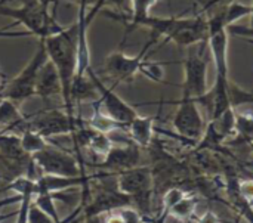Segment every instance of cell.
Masks as SVG:
<instances>
[{
	"mask_svg": "<svg viewBox=\"0 0 253 223\" xmlns=\"http://www.w3.org/2000/svg\"><path fill=\"white\" fill-rule=\"evenodd\" d=\"M27 117L21 112L19 107L10 99L0 98V126L4 127H27Z\"/></svg>",
	"mask_w": 253,
	"mask_h": 223,
	"instance_id": "d6986e66",
	"label": "cell"
},
{
	"mask_svg": "<svg viewBox=\"0 0 253 223\" xmlns=\"http://www.w3.org/2000/svg\"><path fill=\"white\" fill-rule=\"evenodd\" d=\"M71 223H79V221H77V219H74V221H73Z\"/></svg>",
	"mask_w": 253,
	"mask_h": 223,
	"instance_id": "60d3db41",
	"label": "cell"
},
{
	"mask_svg": "<svg viewBox=\"0 0 253 223\" xmlns=\"http://www.w3.org/2000/svg\"><path fill=\"white\" fill-rule=\"evenodd\" d=\"M252 147H253V142H252Z\"/></svg>",
	"mask_w": 253,
	"mask_h": 223,
	"instance_id": "b9f144b4",
	"label": "cell"
},
{
	"mask_svg": "<svg viewBox=\"0 0 253 223\" xmlns=\"http://www.w3.org/2000/svg\"><path fill=\"white\" fill-rule=\"evenodd\" d=\"M6 75L1 73V70H0V96H1V93H3V90H4V87H6Z\"/></svg>",
	"mask_w": 253,
	"mask_h": 223,
	"instance_id": "836d02e7",
	"label": "cell"
},
{
	"mask_svg": "<svg viewBox=\"0 0 253 223\" xmlns=\"http://www.w3.org/2000/svg\"><path fill=\"white\" fill-rule=\"evenodd\" d=\"M184 223H197V222H196V218H191V219H187Z\"/></svg>",
	"mask_w": 253,
	"mask_h": 223,
	"instance_id": "f35d334b",
	"label": "cell"
},
{
	"mask_svg": "<svg viewBox=\"0 0 253 223\" xmlns=\"http://www.w3.org/2000/svg\"><path fill=\"white\" fill-rule=\"evenodd\" d=\"M0 157L7 164L16 166V164H22L24 160L30 155L24 152L19 136L0 132Z\"/></svg>",
	"mask_w": 253,
	"mask_h": 223,
	"instance_id": "ac0fdd59",
	"label": "cell"
},
{
	"mask_svg": "<svg viewBox=\"0 0 253 223\" xmlns=\"http://www.w3.org/2000/svg\"><path fill=\"white\" fill-rule=\"evenodd\" d=\"M87 74L98 89V93H99L98 104H99L101 111L107 114L110 118H113L114 121L125 124L127 127V124L138 115L135 108L129 105L127 102H125L111 87L105 86L104 81H101V78L95 74L92 68L87 70Z\"/></svg>",
	"mask_w": 253,
	"mask_h": 223,
	"instance_id": "9c48e42d",
	"label": "cell"
},
{
	"mask_svg": "<svg viewBox=\"0 0 253 223\" xmlns=\"http://www.w3.org/2000/svg\"><path fill=\"white\" fill-rule=\"evenodd\" d=\"M132 207V200L122 194L117 186L114 188H102L86 206H83V218H98L104 216L110 212Z\"/></svg>",
	"mask_w": 253,
	"mask_h": 223,
	"instance_id": "4fadbf2b",
	"label": "cell"
},
{
	"mask_svg": "<svg viewBox=\"0 0 253 223\" xmlns=\"http://www.w3.org/2000/svg\"><path fill=\"white\" fill-rule=\"evenodd\" d=\"M139 27H147L156 37H165L181 47H190L208 41L209 24L203 13L191 18H159L148 16L141 21Z\"/></svg>",
	"mask_w": 253,
	"mask_h": 223,
	"instance_id": "7a4b0ae2",
	"label": "cell"
},
{
	"mask_svg": "<svg viewBox=\"0 0 253 223\" xmlns=\"http://www.w3.org/2000/svg\"><path fill=\"white\" fill-rule=\"evenodd\" d=\"M141 161V147L129 141L125 145H113L108 154L96 164V167L114 172H123L139 166Z\"/></svg>",
	"mask_w": 253,
	"mask_h": 223,
	"instance_id": "5bb4252c",
	"label": "cell"
},
{
	"mask_svg": "<svg viewBox=\"0 0 253 223\" xmlns=\"http://www.w3.org/2000/svg\"><path fill=\"white\" fill-rule=\"evenodd\" d=\"M31 160L42 175H56L67 178L83 176V170L79 167V161L74 155L61 151L55 147H47L40 152L31 155Z\"/></svg>",
	"mask_w": 253,
	"mask_h": 223,
	"instance_id": "ba28073f",
	"label": "cell"
},
{
	"mask_svg": "<svg viewBox=\"0 0 253 223\" xmlns=\"http://www.w3.org/2000/svg\"><path fill=\"white\" fill-rule=\"evenodd\" d=\"M144 221H145V223H156L153 218H144Z\"/></svg>",
	"mask_w": 253,
	"mask_h": 223,
	"instance_id": "74e56055",
	"label": "cell"
},
{
	"mask_svg": "<svg viewBox=\"0 0 253 223\" xmlns=\"http://www.w3.org/2000/svg\"><path fill=\"white\" fill-rule=\"evenodd\" d=\"M101 9L105 6V4H110V6H114L120 15H116L114 18L116 19H125L130 15V9H132V0H98L96 1Z\"/></svg>",
	"mask_w": 253,
	"mask_h": 223,
	"instance_id": "83f0119b",
	"label": "cell"
},
{
	"mask_svg": "<svg viewBox=\"0 0 253 223\" xmlns=\"http://www.w3.org/2000/svg\"><path fill=\"white\" fill-rule=\"evenodd\" d=\"M175 104L178 105V108L172 120L173 129L182 138L193 142L194 141L199 142L206 129V123L200 112L199 104L194 99H187V98H181Z\"/></svg>",
	"mask_w": 253,
	"mask_h": 223,
	"instance_id": "30bf717a",
	"label": "cell"
},
{
	"mask_svg": "<svg viewBox=\"0 0 253 223\" xmlns=\"http://www.w3.org/2000/svg\"><path fill=\"white\" fill-rule=\"evenodd\" d=\"M139 74H142L144 77H147L151 81L160 83L165 78L163 64L156 62V61H150L148 58H144V61L141 62V67H139Z\"/></svg>",
	"mask_w": 253,
	"mask_h": 223,
	"instance_id": "4316f807",
	"label": "cell"
},
{
	"mask_svg": "<svg viewBox=\"0 0 253 223\" xmlns=\"http://www.w3.org/2000/svg\"><path fill=\"white\" fill-rule=\"evenodd\" d=\"M117 189L127 195L132 200V204L136 206V210L142 218L150 216L151 194L154 189V176L153 169L148 166H136L117 173L116 179Z\"/></svg>",
	"mask_w": 253,
	"mask_h": 223,
	"instance_id": "277c9868",
	"label": "cell"
},
{
	"mask_svg": "<svg viewBox=\"0 0 253 223\" xmlns=\"http://www.w3.org/2000/svg\"><path fill=\"white\" fill-rule=\"evenodd\" d=\"M154 121L156 117H142L136 115L129 124L126 132L130 136V141L141 148H148L153 142L154 135Z\"/></svg>",
	"mask_w": 253,
	"mask_h": 223,
	"instance_id": "e0dca14e",
	"label": "cell"
},
{
	"mask_svg": "<svg viewBox=\"0 0 253 223\" xmlns=\"http://www.w3.org/2000/svg\"><path fill=\"white\" fill-rule=\"evenodd\" d=\"M30 31H9L6 28L0 30V38H21V37H30Z\"/></svg>",
	"mask_w": 253,
	"mask_h": 223,
	"instance_id": "f546056e",
	"label": "cell"
},
{
	"mask_svg": "<svg viewBox=\"0 0 253 223\" xmlns=\"http://www.w3.org/2000/svg\"><path fill=\"white\" fill-rule=\"evenodd\" d=\"M197 223H221V219L218 218V215L212 210L205 212L200 218H196Z\"/></svg>",
	"mask_w": 253,
	"mask_h": 223,
	"instance_id": "4dcf8cb0",
	"label": "cell"
},
{
	"mask_svg": "<svg viewBox=\"0 0 253 223\" xmlns=\"http://www.w3.org/2000/svg\"><path fill=\"white\" fill-rule=\"evenodd\" d=\"M221 1H224V0H211V1L206 4V9L211 7V6H215V4H218V3H221Z\"/></svg>",
	"mask_w": 253,
	"mask_h": 223,
	"instance_id": "e575fe53",
	"label": "cell"
},
{
	"mask_svg": "<svg viewBox=\"0 0 253 223\" xmlns=\"http://www.w3.org/2000/svg\"><path fill=\"white\" fill-rule=\"evenodd\" d=\"M16 213H18V210H16ZM16 213H0V223L6 222L10 218H16Z\"/></svg>",
	"mask_w": 253,
	"mask_h": 223,
	"instance_id": "d6a6232c",
	"label": "cell"
},
{
	"mask_svg": "<svg viewBox=\"0 0 253 223\" xmlns=\"http://www.w3.org/2000/svg\"><path fill=\"white\" fill-rule=\"evenodd\" d=\"M228 33L234 34V36H245V37H253V30L248 27H237V25H231L228 27Z\"/></svg>",
	"mask_w": 253,
	"mask_h": 223,
	"instance_id": "1f68e13d",
	"label": "cell"
},
{
	"mask_svg": "<svg viewBox=\"0 0 253 223\" xmlns=\"http://www.w3.org/2000/svg\"><path fill=\"white\" fill-rule=\"evenodd\" d=\"M0 16L12 18L22 24L31 36H37L40 40L47 38L62 30L55 18L47 12V6L39 0H27L19 7L0 6Z\"/></svg>",
	"mask_w": 253,
	"mask_h": 223,
	"instance_id": "3957f363",
	"label": "cell"
},
{
	"mask_svg": "<svg viewBox=\"0 0 253 223\" xmlns=\"http://www.w3.org/2000/svg\"><path fill=\"white\" fill-rule=\"evenodd\" d=\"M154 219V222L156 223H165V221H162V219H159V218H153Z\"/></svg>",
	"mask_w": 253,
	"mask_h": 223,
	"instance_id": "ab89813d",
	"label": "cell"
},
{
	"mask_svg": "<svg viewBox=\"0 0 253 223\" xmlns=\"http://www.w3.org/2000/svg\"><path fill=\"white\" fill-rule=\"evenodd\" d=\"M89 181H90V178H86L84 175L77 176V178L42 175L36 179V195L37 194H58V192H64L67 189L77 188V186L86 188Z\"/></svg>",
	"mask_w": 253,
	"mask_h": 223,
	"instance_id": "2e32d148",
	"label": "cell"
},
{
	"mask_svg": "<svg viewBox=\"0 0 253 223\" xmlns=\"http://www.w3.org/2000/svg\"><path fill=\"white\" fill-rule=\"evenodd\" d=\"M197 204H199V198H197L196 195L185 194L178 203H175V204L170 207V210L168 212V216H172V218H175V219H178V221L185 222L187 219L194 218Z\"/></svg>",
	"mask_w": 253,
	"mask_h": 223,
	"instance_id": "44dd1931",
	"label": "cell"
},
{
	"mask_svg": "<svg viewBox=\"0 0 253 223\" xmlns=\"http://www.w3.org/2000/svg\"><path fill=\"white\" fill-rule=\"evenodd\" d=\"M159 40V37L151 36L150 41L142 47V50L136 55V56H129L120 50L113 52L107 56L105 59V71L107 74L116 81V83H130L133 81L135 75L139 73V67L141 62L144 61V58H147V52L150 50V47Z\"/></svg>",
	"mask_w": 253,
	"mask_h": 223,
	"instance_id": "8fae6325",
	"label": "cell"
},
{
	"mask_svg": "<svg viewBox=\"0 0 253 223\" xmlns=\"http://www.w3.org/2000/svg\"><path fill=\"white\" fill-rule=\"evenodd\" d=\"M47 58L53 62L58 70L62 84V99L65 111L74 115L71 101V86L77 68V40H79V24H73L68 28H62L59 33L43 38Z\"/></svg>",
	"mask_w": 253,
	"mask_h": 223,
	"instance_id": "6da1fadb",
	"label": "cell"
},
{
	"mask_svg": "<svg viewBox=\"0 0 253 223\" xmlns=\"http://www.w3.org/2000/svg\"><path fill=\"white\" fill-rule=\"evenodd\" d=\"M228 96H230V104L234 110L248 104L253 105V92L243 90L240 86H237L233 81H228Z\"/></svg>",
	"mask_w": 253,
	"mask_h": 223,
	"instance_id": "484cf974",
	"label": "cell"
},
{
	"mask_svg": "<svg viewBox=\"0 0 253 223\" xmlns=\"http://www.w3.org/2000/svg\"><path fill=\"white\" fill-rule=\"evenodd\" d=\"M208 24H209L208 44L216 70L215 81L227 83L230 80L228 78V37H230L228 27L225 25L221 13L208 18Z\"/></svg>",
	"mask_w": 253,
	"mask_h": 223,
	"instance_id": "52a82bcc",
	"label": "cell"
},
{
	"mask_svg": "<svg viewBox=\"0 0 253 223\" xmlns=\"http://www.w3.org/2000/svg\"><path fill=\"white\" fill-rule=\"evenodd\" d=\"M236 191L239 197L253 207V179H243L236 182Z\"/></svg>",
	"mask_w": 253,
	"mask_h": 223,
	"instance_id": "f1b7e54d",
	"label": "cell"
},
{
	"mask_svg": "<svg viewBox=\"0 0 253 223\" xmlns=\"http://www.w3.org/2000/svg\"><path fill=\"white\" fill-rule=\"evenodd\" d=\"M249 16H251V27H249V28H252L253 30V3L251 4V15H249Z\"/></svg>",
	"mask_w": 253,
	"mask_h": 223,
	"instance_id": "d590c367",
	"label": "cell"
},
{
	"mask_svg": "<svg viewBox=\"0 0 253 223\" xmlns=\"http://www.w3.org/2000/svg\"><path fill=\"white\" fill-rule=\"evenodd\" d=\"M27 126L40 133L43 138L50 139L53 136L74 133L79 126V120L74 115H70L67 111L64 112L59 110H49L28 120Z\"/></svg>",
	"mask_w": 253,
	"mask_h": 223,
	"instance_id": "7c38bea8",
	"label": "cell"
},
{
	"mask_svg": "<svg viewBox=\"0 0 253 223\" xmlns=\"http://www.w3.org/2000/svg\"><path fill=\"white\" fill-rule=\"evenodd\" d=\"M46 61H47V52H46L44 40L42 38L37 52L31 56V59L21 70V73L15 78H12L10 83L6 84L0 98L10 99L15 104L24 102V101L33 98L36 95V83H37L39 70L42 68V65Z\"/></svg>",
	"mask_w": 253,
	"mask_h": 223,
	"instance_id": "5b68a950",
	"label": "cell"
},
{
	"mask_svg": "<svg viewBox=\"0 0 253 223\" xmlns=\"http://www.w3.org/2000/svg\"><path fill=\"white\" fill-rule=\"evenodd\" d=\"M237 144L253 142V114L236 110V135Z\"/></svg>",
	"mask_w": 253,
	"mask_h": 223,
	"instance_id": "603a6c76",
	"label": "cell"
},
{
	"mask_svg": "<svg viewBox=\"0 0 253 223\" xmlns=\"http://www.w3.org/2000/svg\"><path fill=\"white\" fill-rule=\"evenodd\" d=\"M236 223H239V222H236Z\"/></svg>",
	"mask_w": 253,
	"mask_h": 223,
	"instance_id": "7bdbcfd3",
	"label": "cell"
},
{
	"mask_svg": "<svg viewBox=\"0 0 253 223\" xmlns=\"http://www.w3.org/2000/svg\"><path fill=\"white\" fill-rule=\"evenodd\" d=\"M157 1L159 0H132L130 15L127 18L122 19L127 27V33L135 30L136 27H139L141 21H144L145 18H148L151 15L150 10Z\"/></svg>",
	"mask_w": 253,
	"mask_h": 223,
	"instance_id": "ffe728a7",
	"label": "cell"
},
{
	"mask_svg": "<svg viewBox=\"0 0 253 223\" xmlns=\"http://www.w3.org/2000/svg\"><path fill=\"white\" fill-rule=\"evenodd\" d=\"M39 1H40L42 4H44V6H49V3H50L52 0H39Z\"/></svg>",
	"mask_w": 253,
	"mask_h": 223,
	"instance_id": "8d00e7d4",
	"label": "cell"
},
{
	"mask_svg": "<svg viewBox=\"0 0 253 223\" xmlns=\"http://www.w3.org/2000/svg\"><path fill=\"white\" fill-rule=\"evenodd\" d=\"M208 41L202 43V47L196 49L190 46V53L184 61L185 80L182 84V98L194 99L196 102L208 93V61L205 56V46Z\"/></svg>",
	"mask_w": 253,
	"mask_h": 223,
	"instance_id": "8992f818",
	"label": "cell"
},
{
	"mask_svg": "<svg viewBox=\"0 0 253 223\" xmlns=\"http://www.w3.org/2000/svg\"><path fill=\"white\" fill-rule=\"evenodd\" d=\"M36 95L40 96L43 101L62 96V84H61L58 70L49 58L39 70L37 83H36Z\"/></svg>",
	"mask_w": 253,
	"mask_h": 223,
	"instance_id": "9a60e30c",
	"label": "cell"
},
{
	"mask_svg": "<svg viewBox=\"0 0 253 223\" xmlns=\"http://www.w3.org/2000/svg\"><path fill=\"white\" fill-rule=\"evenodd\" d=\"M19 139H21V147H22L24 152H25L27 155H30V157H31L33 154L40 152V151H43L44 148L49 147L47 139L43 138V136H42L40 133H37L36 130L30 129L28 126L22 130V135L19 136Z\"/></svg>",
	"mask_w": 253,
	"mask_h": 223,
	"instance_id": "7402d4cb",
	"label": "cell"
},
{
	"mask_svg": "<svg viewBox=\"0 0 253 223\" xmlns=\"http://www.w3.org/2000/svg\"><path fill=\"white\" fill-rule=\"evenodd\" d=\"M219 13L222 16L225 25L227 27H231L236 21H239V19L251 15V6L242 4V3H231L227 7H224L222 12H219Z\"/></svg>",
	"mask_w": 253,
	"mask_h": 223,
	"instance_id": "d4e9b609",
	"label": "cell"
},
{
	"mask_svg": "<svg viewBox=\"0 0 253 223\" xmlns=\"http://www.w3.org/2000/svg\"><path fill=\"white\" fill-rule=\"evenodd\" d=\"M33 204H36L40 210H43L55 223H61L64 219L59 218V213L55 206V194H37L33 198Z\"/></svg>",
	"mask_w": 253,
	"mask_h": 223,
	"instance_id": "cb8c5ba5",
	"label": "cell"
}]
</instances>
